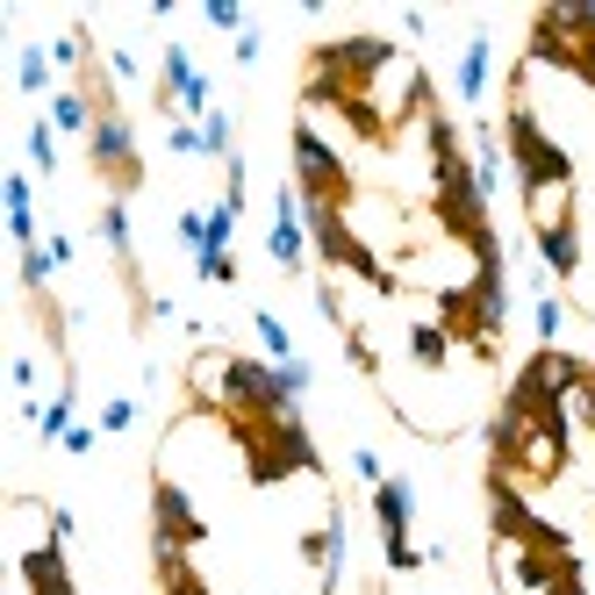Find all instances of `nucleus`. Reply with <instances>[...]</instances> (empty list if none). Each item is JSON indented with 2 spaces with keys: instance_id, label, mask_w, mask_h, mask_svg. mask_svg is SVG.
Masks as SVG:
<instances>
[{
  "instance_id": "f257e3e1",
  "label": "nucleus",
  "mask_w": 595,
  "mask_h": 595,
  "mask_svg": "<svg viewBox=\"0 0 595 595\" xmlns=\"http://www.w3.org/2000/svg\"><path fill=\"white\" fill-rule=\"evenodd\" d=\"M86 158H94V173L109 179V202H130L136 187H144V158H136V130L122 109H101L94 136H86Z\"/></svg>"
},
{
  "instance_id": "f03ea898",
  "label": "nucleus",
  "mask_w": 595,
  "mask_h": 595,
  "mask_svg": "<svg viewBox=\"0 0 595 595\" xmlns=\"http://www.w3.org/2000/svg\"><path fill=\"white\" fill-rule=\"evenodd\" d=\"M266 252H273V266H280V273H309V223H301L295 179L273 194V237H266Z\"/></svg>"
},
{
  "instance_id": "7ed1b4c3",
  "label": "nucleus",
  "mask_w": 595,
  "mask_h": 595,
  "mask_svg": "<svg viewBox=\"0 0 595 595\" xmlns=\"http://www.w3.org/2000/svg\"><path fill=\"white\" fill-rule=\"evenodd\" d=\"M373 524H380V545L409 538V524H417V481H409V474H388L373 488Z\"/></svg>"
},
{
  "instance_id": "20e7f679",
  "label": "nucleus",
  "mask_w": 595,
  "mask_h": 595,
  "mask_svg": "<svg viewBox=\"0 0 595 595\" xmlns=\"http://www.w3.org/2000/svg\"><path fill=\"white\" fill-rule=\"evenodd\" d=\"M8 237L14 252H37L43 230H37V179L29 173H8Z\"/></svg>"
},
{
  "instance_id": "39448f33",
  "label": "nucleus",
  "mask_w": 595,
  "mask_h": 595,
  "mask_svg": "<svg viewBox=\"0 0 595 595\" xmlns=\"http://www.w3.org/2000/svg\"><path fill=\"white\" fill-rule=\"evenodd\" d=\"M43 122H51L58 136H94V122H101V115H94V101H86V86H72V80H65L51 101H43Z\"/></svg>"
},
{
  "instance_id": "423d86ee",
  "label": "nucleus",
  "mask_w": 595,
  "mask_h": 595,
  "mask_svg": "<svg viewBox=\"0 0 595 595\" xmlns=\"http://www.w3.org/2000/svg\"><path fill=\"white\" fill-rule=\"evenodd\" d=\"M14 86H22L29 101H51V94H58V65H51V43H22V51H14Z\"/></svg>"
},
{
  "instance_id": "0eeeda50",
  "label": "nucleus",
  "mask_w": 595,
  "mask_h": 595,
  "mask_svg": "<svg viewBox=\"0 0 595 595\" xmlns=\"http://www.w3.org/2000/svg\"><path fill=\"white\" fill-rule=\"evenodd\" d=\"M488 65H495V43H488V29H474V37L460 43V101H466V109H481V94H488Z\"/></svg>"
},
{
  "instance_id": "6e6552de",
  "label": "nucleus",
  "mask_w": 595,
  "mask_h": 595,
  "mask_svg": "<svg viewBox=\"0 0 595 595\" xmlns=\"http://www.w3.org/2000/svg\"><path fill=\"white\" fill-rule=\"evenodd\" d=\"M252 330H258V345H266V359H273V366L301 359V352H295V338H287V324H280L273 309H252Z\"/></svg>"
},
{
  "instance_id": "1a4fd4ad",
  "label": "nucleus",
  "mask_w": 595,
  "mask_h": 595,
  "mask_svg": "<svg viewBox=\"0 0 595 595\" xmlns=\"http://www.w3.org/2000/svg\"><path fill=\"white\" fill-rule=\"evenodd\" d=\"M202 144H208V158H223V165L237 158V122H230V109L202 115Z\"/></svg>"
},
{
  "instance_id": "9d476101",
  "label": "nucleus",
  "mask_w": 595,
  "mask_h": 595,
  "mask_svg": "<svg viewBox=\"0 0 595 595\" xmlns=\"http://www.w3.org/2000/svg\"><path fill=\"white\" fill-rule=\"evenodd\" d=\"M22 144H29V165H37V173H58V130H51V122H29V136H22Z\"/></svg>"
},
{
  "instance_id": "9b49d317",
  "label": "nucleus",
  "mask_w": 595,
  "mask_h": 595,
  "mask_svg": "<svg viewBox=\"0 0 595 595\" xmlns=\"http://www.w3.org/2000/svg\"><path fill=\"white\" fill-rule=\"evenodd\" d=\"M531 324H538V345H560V330H567V301L538 295V301H531Z\"/></svg>"
},
{
  "instance_id": "f8f14e48",
  "label": "nucleus",
  "mask_w": 595,
  "mask_h": 595,
  "mask_svg": "<svg viewBox=\"0 0 595 595\" xmlns=\"http://www.w3.org/2000/svg\"><path fill=\"white\" fill-rule=\"evenodd\" d=\"M202 22H208V29H223V37H230V43H237V37H244V29H252V14H244V8H237V0H208V8H202Z\"/></svg>"
},
{
  "instance_id": "ddd939ff",
  "label": "nucleus",
  "mask_w": 595,
  "mask_h": 595,
  "mask_svg": "<svg viewBox=\"0 0 595 595\" xmlns=\"http://www.w3.org/2000/svg\"><path fill=\"white\" fill-rule=\"evenodd\" d=\"M165 151H173V158H208L202 122H165Z\"/></svg>"
},
{
  "instance_id": "4468645a",
  "label": "nucleus",
  "mask_w": 595,
  "mask_h": 595,
  "mask_svg": "<svg viewBox=\"0 0 595 595\" xmlns=\"http://www.w3.org/2000/svg\"><path fill=\"white\" fill-rule=\"evenodd\" d=\"M194 280H208V287H237V252H208V258H194Z\"/></svg>"
},
{
  "instance_id": "2eb2a0df",
  "label": "nucleus",
  "mask_w": 595,
  "mask_h": 595,
  "mask_svg": "<svg viewBox=\"0 0 595 595\" xmlns=\"http://www.w3.org/2000/svg\"><path fill=\"white\" fill-rule=\"evenodd\" d=\"M94 423H101V438H122V431H130V423H136V402H130V394H109Z\"/></svg>"
},
{
  "instance_id": "dca6fc26",
  "label": "nucleus",
  "mask_w": 595,
  "mask_h": 595,
  "mask_svg": "<svg viewBox=\"0 0 595 595\" xmlns=\"http://www.w3.org/2000/svg\"><path fill=\"white\" fill-rule=\"evenodd\" d=\"M273 373H280V388H287V402H295V409H301V394H309V388H316V366H309V359H287V366H273Z\"/></svg>"
},
{
  "instance_id": "f3484780",
  "label": "nucleus",
  "mask_w": 595,
  "mask_h": 595,
  "mask_svg": "<svg viewBox=\"0 0 595 595\" xmlns=\"http://www.w3.org/2000/svg\"><path fill=\"white\" fill-rule=\"evenodd\" d=\"M94 445H101V423H72V431H65V445H58V452H65V460H86Z\"/></svg>"
},
{
  "instance_id": "a211bd4d",
  "label": "nucleus",
  "mask_w": 595,
  "mask_h": 595,
  "mask_svg": "<svg viewBox=\"0 0 595 595\" xmlns=\"http://www.w3.org/2000/svg\"><path fill=\"white\" fill-rule=\"evenodd\" d=\"M352 474H359L366 488H380V481H388V466H380V452H373V445H352Z\"/></svg>"
},
{
  "instance_id": "6ab92c4d",
  "label": "nucleus",
  "mask_w": 595,
  "mask_h": 595,
  "mask_svg": "<svg viewBox=\"0 0 595 595\" xmlns=\"http://www.w3.org/2000/svg\"><path fill=\"white\" fill-rule=\"evenodd\" d=\"M258 51H266V37H258V22H252V29H244V37L230 43V58H237V72H244V65H258Z\"/></svg>"
},
{
  "instance_id": "aec40b11",
  "label": "nucleus",
  "mask_w": 595,
  "mask_h": 595,
  "mask_svg": "<svg viewBox=\"0 0 595 595\" xmlns=\"http://www.w3.org/2000/svg\"><path fill=\"white\" fill-rule=\"evenodd\" d=\"M43 244H51V258H58V273H65V266H72V258H80V244H72L65 230H51V237H43Z\"/></svg>"
}]
</instances>
